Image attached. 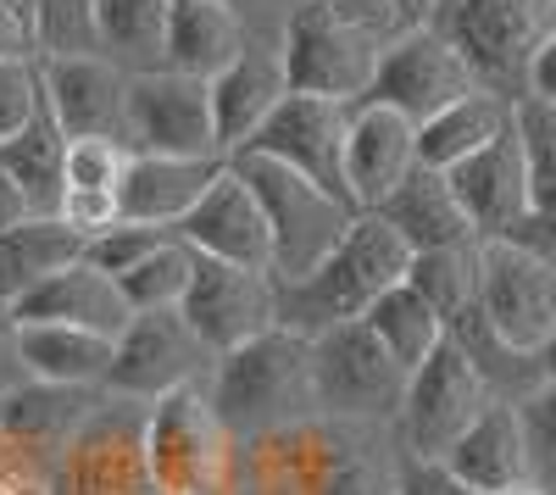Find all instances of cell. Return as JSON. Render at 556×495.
<instances>
[{"mask_svg": "<svg viewBox=\"0 0 556 495\" xmlns=\"http://www.w3.org/2000/svg\"><path fill=\"white\" fill-rule=\"evenodd\" d=\"M523 96L556 106V28L540 39V51L529 56V78H523Z\"/></svg>", "mask_w": 556, "mask_h": 495, "instance_id": "f6af8a7d", "label": "cell"}, {"mask_svg": "<svg viewBox=\"0 0 556 495\" xmlns=\"http://www.w3.org/2000/svg\"><path fill=\"white\" fill-rule=\"evenodd\" d=\"M123 128H128V151H146V156H217L206 84L167 67L128 78Z\"/></svg>", "mask_w": 556, "mask_h": 495, "instance_id": "4fadbf2b", "label": "cell"}, {"mask_svg": "<svg viewBox=\"0 0 556 495\" xmlns=\"http://www.w3.org/2000/svg\"><path fill=\"white\" fill-rule=\"evenodd\" d=\"M523 457H529V484L556 495V384H534L529 395L513 401Z\"/></svg>", "mask_w": 556, "mask_h": 495, "instance_id": "74e56055", "label": "cell"}, {"mask_svg": "<svg viewBox=\"0 0 556 495\" xmlns=\"http://www.w3.org/2000/svg\"><path fill=\"white\" fill-rule=\"evenodd\" d=\"M434 12V0H390V17H395V34L401 28H424Z\"/></svg>", "mask_w": 556, "mask_h": 495, "instance_id": "c3c4849f", "label": "cell"}, {"mask_svg": "<svg viewBox=\"0 0 556 495\" xmlns=\"http://www.w3.org/2000/svg\"><path fill=\"white\" fill-rule=\"evenodd\" d=\"M96 45L128 78L156 73L167 56V0H96Z\"/></svg>", "mask_w": 556, "mask_h": 495, "instance_id": "4dcf8cb0", "label": "cell"}, {"mask_svg": "<svg viewBox=\"0 0 556 495\" xmlns=\"http://www.w3.org/2000/svg\"><path fill=\"white\" fill-rule=\"evenodd\" d=\"M468 490L495 495V490H513L529 479V457H523V434H518V412L513 401H490V407L456 434V445L440 457Z\"/></svg>", "mask_w": 556, "mask_h": 495, "instance_id": "d4e9b609", "label": "cell"}, {"mask_svg": "<svg viewBox=\"0 0 556 495\" xmlns=\"http://www.w3.org/2000/svg\"><path fill=\"white\" fill-rule=\"evenodd\" d=\"M406 262H412L406 240L395 229H384L374 212H356L340 245L312 274L273 279V323L290 334H306V340L329 334L340 323H356L390 284L406 279Z\"/></svg>", "mask_w": 556, "mask_h": 495, "instance_id": "6da1fadb", "label": "cell"}, {"mask_svg": "<svg viewBox=\"0 0 556 495\" xmlns=\"http://www.w3.org/2000/svg\"><path fill=\"white\" fill-rule=\"evenodd\" d=\"M228 167H235L262 217H267V234H273V279H301L312 274V267L329 256L340 245V234L351 229V206H340L334 195H323L317 185H306L301 173H290L285 162L273 156H251V151H235L223 156Z\"/></svg>", "mask_w": 556, "mask_h": 495, "instance_id": "5b68a950", "label": "cell"}, {"mask_svg": "<svg viewBox=\"0 0 556 495\" xmlns=\"http://www.w3.org/2000/svg\"><path fill=\"white\" fill-rule=\"evenodd\" d=\"M167 234H173V229H146V223H112V229H101L96 240L84 245V262L117 279V274H128L139 256H151Z\"/></svg>", "mask_w": 556, "mask_h": 495, "instance_id": "ab89813d", "label": "cell"}, {"mask_svg": "<svg viewBox=\"0 0 556 495\" xmlns=\"http://www.w3.org/2000/svg\"><path fill=\"white\" fill-rule=\"evenodd\" d=\"M551 12H556V0H551Z\"/></svg>", "mask_w": 556, "mask_h": 495, "instance_id": "db71d44e", "label": "cell"}, {"mask_svg": "<svg viewBox=\"0 0 556 495\" xmlns=\"http://www.w3.org/2000/svg\"><path fill=\"white\" fill-rule=\"evenodd\" d=\"M445 340L473 363V373L484 379V390H490L495 401H518V395H529L534 384H545V379H540V356L506 345V340L484 323V312H479L473 301L462 306L456 318H445Z\"/></svg>", "mask_w": 556, "mask_h": 495, "instance_id": "1f68e13d", "label": "cell"}, {"mask_svg": "<svg viewBox=\"0 0 556 495\" xmlns=\"http://www.w3.org/2000/svg\"><path fill=\"white\" fill-rule=\"evenodd\" d=\"M17 356L28 379L39 384H78V390H101L106 363H112V340L67 329V323H17Z\"/></svg>", "mask_w": 556, "mask_h": 495, "instance_id": "83f0119b", "label": "cell"}, {"mask_svg": "<svg viewBox=\"0 0 556 495\" xmlns=\"http://www.w3.org/2000/svg\"><path fill=\"white\" fill-rule=\"evenodd\" d=\"M0 62H34V28L12 7H0Z\"/></svg>", "mask_w": 556, "mask_h": 495, "instance_id": "bcb514c9", "label": "cell"}, {"mask_svg": "<svg viewBox=\"0 0 556 495\" xmlns=\"http://www.w3.org/2000/svg\"><path fill=\"white\" fill-rule=\"evenodd\" d=\"M206 96H212V140H217V156H235L251 134L267 123V112L290 96V89H285V67H278V51L251 39L217 78H206Z\"/></svg>", "mask_w": 556, "mask_h": 495, "instance_id": "44dd1931", "label": "cell"}, {"mask_svg": "<svg viewBox=\"0 0 556 495\" xmlns=\"http://www.w3.org/2000/svg\"><path fill=\"white\" fill-rule=\"evenodd\" d=\"M12 318L17 323H67V329H89V334L117 340L134 312H128L112 274H101V267H89V262H73L45 284H34L23 301H12Z\"/></svg>", "mask_w": 556, "mask_h": 495, "instance_id": "7402d4cb", "label": "cell"}, {"mask_svg": "<svg viewBox=\"0 0 556 495\" xmlns=\"http://www.w3.org/2000/svg\"><path fill=\"white\" fill-rule=\"evenodd\" d=\"M473 306L513 351L534 356L556 329V262H545L513 240H479Z\"/></svg>", "mask_w": 556, "mask_h": 495, "instance_id": "30bf717a", "label": "cell"}, {"mask_svg": "<svg viewBox=\"0 0 556 495\" xmlns=\"http://www.w3.org/2000/svg\"><path fill=\"white\" fill-rule=\"evenodd\" d=\"M223 173V156H146L128 151V167L117 178V217L146 223V229H173L190 212L206 185Z\"/></svg>", "mask_w": 556, "mask_h": 495, "instance_id": "ffe728a7", "label": "cell"}, {"mask_svg": "<svg viewBox=\"0 0 556 495\" xmlns=\"http://www.w3.org/2000/svg\"><path fill=\"white\" fill-rule=\"evenodd\" d=\"M490 401L495 395L484 390L473 363L451 340H440L424 363L406 373V395H401V412H395L406 457H434L440 462L456 445V434L468 429Z\"/></svg>", "mask_w": 556, "mask_h": 495, "instance_id": "9c48e42d", "label": "cell"}, {"mask_svg": "<svg viewBox=\"0 0 556 495\" xmlns=\"http://www.w3.org/2000/svg\"><path fill=\"white\" fill-rule=\"evenodd\" d=\"M445 185H451L456 206L468 212L479 240H506L529 217V178H523V151H518L513 128L495 134L484 151L445 167Z\"/></svg>", "mask_w": 556, "mask_h": 495, "instance_id": "ac0fdd59", "label": "cell"}, {"mask_svg": "<svg viewBox=\"0 0 556 495\" xmlns=\"http://www.w3.org/2000/svg\"><path fill=\"white\" fill-rule=\"evenodd\" d=\"M534 356H540V379H545V384H556V329H551V340H545Z\"/></svg>", "mask_w": 556, "mask_h": 495, "instance_id": "681fc988", "label": "cell"}, {"mask_svg": "<svg viewBox=\"0 0 556 495\" xmlns=\"http://www.w3.org/2000/svg\"><path fill=\"white\" fill-rule=\"evenodd\" d=\"M23 217H28V201H23V190L12 185L7 173H0V234H7V229H17Z\"/></svg>", "mask_w": 556, "mask_h": 495, "instance_id": "7dc6e473", "label": "cell"}, {"mask_svg": "<svg viewBox=\"0 0 556 495\" xmlns=\"http://www.w3.org/2000/svg\"><path fill=\"white\" fill-rule=\"evenodd\" d=\"M56 495H156L146 468V407L128 395L96 401L62 440Z\"/></svg>", "mask_w": 556, "mask_h": 495, "instance_id": "ba28073f", "label": "cell"}, {"mask_svg": "<svg viewBox=\"0 0 556 495\" xmlns=\"http://www.w3.org/2000/svg\"><path fill=\"white\" fill-rule=\"evenodd\" d=\"M34 106H39V67L34 62H0V140H12L34 117Z\"/></svg>", "mask_w": 556, "mask_h": 495, "instance_id": "60d3db41", "label": "cell"}, {"mask_svg": "<svg viewBox=\"0 0 556 495\" xmlns=\"http://www.w3.org/2000/svg\"><path fill=\"white\" fill-rule=\"evenodd\" d=\"M23 384H28V368L17 356V318H12V306L0 301V395H12Z\"/></svg>", "mask_w": 556, "mask_h": 495, "instance_id": "7bdbcfd3", "label": "cell"}, {"mask_svg": "<svg viewBox=\"0 0 556 495\" xmlns=\"http://www.w3.org/2000/svg\"><path fill=\"white\" fill-rule=\"evenodd\" d=\"M223 7H235V12H240V17H245V7H251V0H223Z\"/></svg>", "mask_w": 556, "mask_h": 495, "instance_id": "f5cc1de1", "label": "cell"}, {"mask_svg": "<svg viewBox=\"0 0 556 495\" xmlns=\"http://www.w3.org/2000/svg\"><path fill=\"white\" fill-rule=\"evenodd\" d=\"M212 412L228 440L245 445L278 429H295L317 418V384H312V340L290 329H262L256 340L217 356L212 379Z\"/></svg>", "mask_w": 556, "mask_h": 495, "instance_id": "7a4b0ae2", "label": "cell"}, {"mask_svg": "<svg viewBox=\"0 0 556 495\" xmlns=\"http://www.w3.org/2000/svg\"><path fill=\"white\" fill-rule=\"evenodd\" d=\"M39 56H101L96 0H39L34 7V62Z\"/></svg>", "mask_w": 556, "mask_h": 495, "instance_id": "8d00e7d4", "label": "cell"}, {"mask_svg": "<svg viewBox=\"0 0 556 495\" xmlns=\"http://www.w3.org/2000/svg\"><path fill=\"white\" fill-rule=\"evenodd\" d=\"M39 89L51 106L56 128L67 140H123V101H128V73L106 56H39Z\"/></svg>", "mask_w": 556, "mask_h": 495, "instance_id": "e0dca14e", "label": "cell"}, {"mask_svg": "<svg viewBox=\"0 0 556 495\" xmlns=\"http://www.w3.org/2000/svg\"><path fill=\"white\" fill-rule=\"evenodd\" d=\"M245 45H251V34H245V17L235 7H223V0H167V56H162L167 73L206 84Z\"/></svg>", "mask_w": 556, "mask_h": 495, "instance_id": "cb8c5ba5", "label": "cell"}, {"mask_svg": "<svg viewBox=\"0 0 556 495\" xmlns=\"http://www.w3.org/2000/svg\"><path fill=\"white\" fill-rule=\"evenodd\" d=\"M406 284L424 295L440 318H456L479 290V240L473 245H445V251H412Z\"/></svg>", "mask_w": 556, "mask_h": 495, "instance_id": "e575fe53", "label": "cell"}, {"mask_svg": "<svg viewBox=\"0 0 556 495\" xmlns=\"http://www.w3.org/2000/svg\"><path fill=\"white\" fill-rule=\"evenodd\" d=\"M390 495H479V490H468V484H462L445 462H434V457H401Z\"/></svg>", "mask_w": 556, "mask_h": 495, "instance_id": "b9f144b4", "label": "cell"}, {"mask_svg": "<svg viewBox=\"0 0 556 495\" xmlns=\"http://www.w3.org/2000/svg\"><path fill=\"white\" fill-rule=\"evenodd\" d=\"M206 345L184 329L178 306L167 312H134L128 329L112 340V363L101 390L106 395H128V401H156L178 384H195Z\"/></svg>", "mask_w": 556, "mask_h": 495, "instance_id": "5bb4252c", "label": "cell"}, {"mask_svg": "<svg viewBox=\"0 0 556 495\" xmlns=\"http://www.w3.org/2000/svg\"><path fill=\"white\" fill-rule=\"evenodd\" d=\"M334 17H345V23H356V28H367V34H395V17H390V0H323Z\"/></svg>", "mask_w": 556, "mask_h": 495, "instance_id": "ee69618b", "label": "cell"}, {"mask_svg": "<svg viewBox=\"0 0 556 495\" xmlns=\"http://www.w3.org/2000/svg\"><path fill=\"white\" fill-rule=\"evenodd\" d=\"M513 134H518V151H523L529 212L556 217V106L518 96L513 101Z\"/></svg>", "mask_w": 556, "mask_h": 495, "instance_id": "d590c367", "label": "cell"}, {"mask_svg": "<svg viewBox=\"0 0 556 495\" xmlns=\"http://www.w3.org/2000/svg\"><path fill=\"white\" fill-rule=\"evenodd\" d=\"M312 384H317V418L390 423L406 395V368L356 318L312 340Z\"/></svg>", "mask_w": 556, "mask_h": 495, "instance_id": "52a82bcc", "label": "cell"}, {"mask_svg": "<svg viewBox=\"0 0 556 495\" xmlns=\"http://www.w3.org/2000/svg\"><path fill=\"white\" fill-rule=\"evenodd\" d=\"M62 162H67V134L56 128L51 106H45V89H39V106L34 117L0 140V173L12 178L28 201V217H56L62 212Z\"/></svg>", "mask_w": 556, "mask_h": 495, "instance_id": "484cf974", "label": "cell"}, {"mask_svg": "<svg viewBox=\"0 0 556 495\" xmlns=\"http://www.w3.org/2000/svg\"><path fill=\"white\" fill-rule=\"evenodd\" d=\"M84 234L67 229L62 217H23L17 229L0 234V301H23L34 284H45L62 267L84 262Z\"/></svg>", "mask_w": 556, "mask_h": 495, "instance_id": "4316f807", "label": "cell"}, {"mask_svg": "<svg viewBox=\"0 0 556 495\" xmlns=\"http://www.w3.org/2000/svg\"><path fill=\"white\" fill-rule=\"evenodd\" d=\"M495 495H545V490H540V484H529V479H523V484H513V490H495Z\"/></svg>", "mask_w": 556, "mask_h": 495, "instance_id": "816d5d0a", "label": "cell"}, {"mask_svg": "<svg viewBox=\"0 0 556 495\" xmlns=\"http://www.w3.org/2000/svg\"><path fill=\"white\" fill-rule=\"evenodd\" d=\"M374 217L406 240V251H445V245H473L479 240L468 212L456 206L445 173L440 167H424V162H417L401 185L374 206Z\"/></svg>", "mask_w": 556, "mask_h": 495, "instance_id": "603a6c76", "label": "cell"}, {"mask_svg": "<svg viewBox=\"0 0 556 495\" xmlns=\"http://www.w3.org/2000/svg\"><path fill=\"white\" fill-rule=\"evenodd\" d=\"M345 117H351L345 101L285 96L240 151L285 162L290 173L306 178V185H317L323 195H334L340 206H351V190H345Z\"/></svg>", "mask_w": 556, "mask_h": 495, "instance_id": "7c38bea8", "label": "cell"}, {"mask_svg": "<svg viewBox=\"0 0 556 495\" xmlns=\"http://www.w3.org/2000/svg\"><path fill=\"white\" fill-rule=\"evenodd\" d=\"M96 407V390H78V384H39L28 379L23 390L0 395V434L28 445V452H45V445H56L89 418Z\"/></svg>", "mask_w": 556, "mask_h": 495, "instance_id": "f546056e", "label": "cell"}, {"mask_svg": "<svg viewBox=\"0 0 556 495\" xmlns=\"http://www.w3.org/2000/svg\"><path fill=\"white\" fill-rule=\"evenodd\" d=\"M178 318L206 345V356L235 351L256 340L262 329H273V274H251V267L201 256L190 290L178 301Z\"/></svg>", "mask_w": 556, "mask_h": 495, "instance_id": "9a60e30c", "label": "cell"}, {"mask_svg": "<svg viewBox=\"0 0 556 495\" xmlns=\"http://www.w3.org/2000/svg\"><path fill=\"white\" fill-rule=\"evenodd\" d=\"M173 234L190 245L195 256H212V262H228V267H251V274H273L267 217H262L251 185L228 162L206 185V195L173 223Z\"/></svg>", "mask_w": 556, "mask_h": 495, "instance_id": "2e32d148", "label": "cell"}, {"mask_svg": "<svg viewBox=\"0 0 556 495\" xmlns=\"http://www.w3.org/2000/svg\"><path fill=\"white\" fill-rule=\"evenodd\" d=\"M424 28H434L468 62L479 89H490L501 101H518L529 78V56L556 28V12L551 0H434Z\"/></svg>", "mask_w": 556, "mask_h": 495, "instance_id": "277c9868", "label": "cell"}, {"mask_svg": "<svg viewBox=\"0 0 556 495\" xmlns=\"http://www.w3.org/2000/svg\"><path fill=\"white\" fill-rule=\"evenodd\" d=\"M128 167V145L123 140H67V162H62V185L67 190H96V195H117V178ZM62 190V195H67Z\"/></svg>", "mask_w": 556, "mask_h": 495, "instance_id": "f35d334b", "label": "cell"}, {"mask_svg": "<svg viewBox=\"0 0 556 495\" xmlns=\"http://www.w3.org/2000/svg\"><path fill=\"white\" fill-rule=\"evenodd\" d=\"M506 128H513V101L490 96V89H473V96H462L445 112H434L429 123H417V162L445 173L462 156L484 151L495 134H506Z\"/></svg>", "mask_w": 556, "mask_h": 495, "instance_id": "f1b7e54d", "label": "cell"}, {"mask_svg": "<svg viewBox=\"0 0 556 495\" xmlns=\"http://www.w3.org/2000/svg\"><path fill=\"white\" fill-rule=\"evenodd\" d=\"M417 167V128L374 101H351L345 117V190L356 212H374Z\"/></svg>", "mask_w": 556, "mask_h": 495, "instance_id": "d6986e66", "label": "cell"}, {"mask_svg": "<svg viewBox=\"0 0 556 495\" xmlns=\"http://www.w3.org/2000/svg\"><path fill=\"white\" fill-rule=\"evenodd\" d=\"M195 251L184 245L178 234H167L151 256H139L128 274H117V290H123V301H128V312H167V306H178L184 301V290H190V279H195Z\"/></svg>", "mask_w": 556, "mask_h": 495, "instance_id": "836d02e7", "label": "cell"}, {"mask_svg": "<svg viewBox=\"0 0 556 495\" xmlns=\"http://www.w3.org/2000/svg\"><path fill=\"white\" fill-rule=\"evenodd\" d=\"M240 445L212 412L201 384H178L146 401V468L156 495H235Z\"/></svg>", "mask_w": 556, "mask_h": 495, "instance_id": "3957f363", "label": "cell"}, {"mask_svg": "<svg viewBox=\"0 0 556 495\" xmlns=\"http://www.w3.org/2000/svg\"><path fill=\"white\" fill-rule=\"evenodd\" d=\"M473 89L479 84H473L468 62H462L434 28H401L395 39L379 45V67H374V84H367L362 101L390 106L417 128L434 112H445L451 101L473 96Z\"/></svg>", "mask_w": 556, "mask_h": 495, "instance_id": "8fae6325", "label": "cell"}, {"mask_svg": "<svg viewBox=\"0 0 556 495\" xmlns=\"http://www.w3.org/2000/svg\"><path fill=\"white\" fill-rule=\"evenodd\" d=\"M0 7H12V12H17V17L34 28V7H39V0H0Z\"/></svg>", "mask_w": 556, "mask_h": 495, "instance_id": "f907efd6", "label": "cell"}, {"mask_svg": "<svg viewBox=\"0 0 556 495\" xmlns=\"http://www.w3.org/2000/svg\"><path fill=\"white\" fill-rule=\"evenodd\" d=\"M379 34H367L345 17H334L323 0H301L278 34V67H285L290 96H323V101H362L379 67Z\"/></svg>", "mask_w": 556, "mask_h": 495, "instance_id": "8992f818", "label": "cell"}, {"mask_svg": "<svg viewBox=\"0 0 556 495\" xmlns=\"http://www.w3.org/2000/svg\"><path fill=\"white\" fill-rule=\"evenodd\" d=\"M367 329H374V340L395 356V363L412 373L417 363H424V356L445 340V318H440V312L424 301V295H417L406 279L401 284H390L374 306H367V318H362Z\"/></svg>", "mask_w": 556, "mask_h": 495, "instance_id": "d6a6232c", "label": "cell"}]
</instances>
